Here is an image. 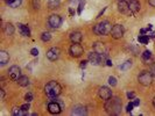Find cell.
Returning <instances> with one entry per match:
<instances>
[{
  "label": "cell",
  "mask_w": 155,
  "mask_h": 116,
  "mask_svg": "<svg viewBox=\"0 0 155 116\" xmlns=\"http://www.w3.org/2000/svg\"><path fill=\"white\" fill-rule=\"evenodd\" d=\"M123 102L119 98H110L105 102V109L110 115H119L121 113Z\"/></svg>",
  "instance_id": "cell-1"
},
{
  "label": "cell",
  "mask_w": 155,
  "mask_h": 116,
  "mask_svg": "<svg viewBox=\"0 0 155 116\" xmlns=\"http://www.w3.org/2000/svg\"><path fill=\"white\" fill-rule=\"evenodd\" d=\"M111 30H112V25L109 21H101L93 27V33L97 35H101V36L110 35Z\"/></svg>",
  "instance_id": "cell-2"
},
{
  "label": "cell",
  "mask_w": 155,
  "mask_h": 116,
  "mask_svg": "<svg viewBox=\"0 0 155 116\" xmlns=\"http://www.w3.org/2000/svg\"><path fill=\"white\" fill-rule=\"evenodd\" d=\"M44 92L49 98H54V96H58L62 92V87L61 85L56 82V81H50L44 87Z\"/></svg>",
  "instance_id": "cell-3"
},
{
  "label": "cell",
  "mask_w": 155,
  "mask_h": 116,
  "mask_svg": "<svg viewBox=\"0 0 155 116\" xmlns=\"http://www.w3.org/2000/svg\"><path fill=\"white\" fill-rule=\"evenodd\" d=\"M153 78L154 77L152 76V73L149 71H142L138 77V81L143 86H149L153 81Z\"/></svg>",
  "instance_id": "cell-4"
},
{
  "label": "cell",
  "mask_w": 155,
  "mask_h": 116,
  "mask_svg": "<svg viewBox=\"0 0 155 116\" xmlns=\"http://www.w3.org/2000/svg\"><path fill=\"white\" fill-rule=\"evenodd\" d=\"M69 51H70V55L72 57L77 58V57H81V56L83 55L84 49H83V47H82L79 43H72V45L70 47Z\"/></svg>",
  "instance_id": "cell-5"
},
{
  "label": "cell",
  "mask_w": 155,
  "mask_h": 116,
  "mask_svg": "<svg viewBox=\"0 0 155 116\" xmlns=\"http://www.w3.org/2000/svg\"><path fill=\"white\" fill-rule=\"evenodd\" d=\"M111 36L115 39H121L124 36V27L121 25H114L111 30Z\"/></svg>",
  "instance_id": "cell-6"
},
{
  "label": "cell",
  "mask_w": 155,
  "mask_h": 116,
  "mask_svg": "<svg viewBox=\"0 0 155 116\" xmlns=\"http://www.w3.org/2000/svg\"><path fill=\"white\" fill-rule=\"evenodd\" d=\"M48 25H49L50 28H54V29L58 28V27L62 25V19H61V16L57 15V14H53V15L49 18V20H48Z\"/></svg>",
  "instance_id": "cell-7"
},
{
  "label": "cell",
  "mask_w": 155,
  "mask_h": 116,
  "mask_svg": "<svg viewBox=\"0 0 155 116\" xmlns=\"http://www.w3.org/2000/svg\"><path fill=\"white\" fill-rule=\"evenodd\" d=\"M98 94H99V98L101 99V100H109L110 98H112V90H110L109 87H106V86H103V87H100L98 90Z\"/></svg>",
  "instance_id": "cell-8"
},
{
  "label": "cell",
  "mask_w": 155,
  "mask_h": 116,
  "mask_svg": "<svg viewBox=\"0 0 155 116\" xmlns=\"http://www.w3.org/2000/svg\"><path fill=\"white\" fill-rule=\"evenodd\" d=\"M8 77L11 78L12 80H18L19 78L21 77V69L19 66H16V65H13L8 70Z\"/></svg>",
  "instance_id": "cell-9"
},
{
  "label": "cell",
  "mask_w": 155,
  "mask_h": 116,
  "mask_svg": "<svg viewBox=\"0 0 155 116\" xmlns=\"http://www.w3.org/2000/svg\"><path fill=\"white\" fill-rule=\"evenodd\" d=\"M60 55H61V50L56 48V47H54V48H51V49H49L48 51H47V58L49 59V61H57L58 58H60Z\"/></svg>",
  "instance_id": "cell-10"
},
{
  "label": "cell",
  "mask_w": 155,
  "mask_h": 116,
  "mask_svg": "<svg viewBox=\"0 0 155 116\" xmlns=\"http://www.w3.org/2000/svg\"><path fill=\"white\" fill-rule=\"evenodd\" d=\"M118 9L119 12L124 14H127V15H132V12L129 9V5L126 0H121V1H118Z\"/></svg>",
  "instance_id": "cell-11"
},
{
  "label": "cell",
  "mask_w": 155,
  "mask_h": 116,
  "mask_svg": "<svg viewBox=\"0 0 155 116\" xmlns=\"http://www.w3.org/2000/svg\"><path fill=\"white\" fill-rule=\"evenodd\" d=\"M93 51H96L99 55H107V49L103 42H96L93 44Z\"/></svg>",
  "instance_id": "cell-12"
},
{
  "label": "cell",
  "mask_w": 155,
  "mask_h": 116,
  "mask_svg": "<svg viewBox=\"0 0 155 116\" xmlns=\"http://www.w3.org/2000/svg\"><path fill=\"white\" fill-rule=\"evenodd\" d=\"M128 5H129V9H131L132 14H135L137 12H139V9H140V2H139V0H129Z\"/></svg>",
  "instance_id": "cell-13"
},
{
  "label": "cell",
  "mask_w": 155,
  "mask_h": 116,
  "mask_svg": "<svg viewBox=\"0 0 155 116\" xmlns=\"http://www.w3.org/2000/svg\"><path fill=\"white\" fill-rule=\"evenodd\" d=\"M71 115H86V109L83 106H75L71 110Z\"/></svg>",
  "instance_id": "cell-14"
},
{
  "label": "cell",
  "mask_w": 155,
  "mask_h": 116,
  "mask_svg": "<svg viewBox=\"0 0 155 116\" xmlns=\"http://www.w3.org/2000/svg\"><path fill=\"white\" fill-rule=\"evenodd\" d=\"M82 39H83V35H82L81 31H73V33H71L70 39L72 43H81Z\"/></svg>",
  "instance_id": "cell-15"
},
{
  "label": "cell",
  "mask_w": 155,
  "mask_h": 116,
  "mask_svg": "<svg viewBox=\"0 0 155 116\" xmlns=\"http://www.w3.org/2000/svg\"><path fill=\"white\" fill-rule=\"evenodd\" d=\"M142 61L145 64H152L153 63V56H152V52L149 50H146L142 53Z\"/></svg>",
  "instance_id": "cell-16"
},
{
  "label": "cell",
  "mask_w": 155,
  "mask_h": 116,
  "mask_svg": "<svg viewBox=\"0 0 155 116\" xmlns=\"http://www.w3.org/2000/svg\"><path fill=\"white\" fill-rule=\"evenodd\" d=\"M8 62H10V55L6 51L1 50V51H0V64L5 65V64H7Z\"/></svg>",
  "instance_id": "cell-17"
},
{
  "label": "cell",
  "mask_w": 155,
  "mask_h": 116,
  "mask_svg": "<svg viewBox=\"0 0 155 116\" xmlns=\"http://www.w3.org/2000/svg\"><path fill=\"white\" fill-rule=\"evenodd\" d=\"M19 30L21 33L22 36H30V30L27 26L22 25V23H19Z\"/></svg>",
  "instance_id": "cell-18"
},
{
  "label": "cell",
  "mask_w": 155,
  "mask_h": 116,
  "mask_svg": "<svg viewBox=\"0 0 155 116\" xmlns=\"http://www.w3.org/2000/svg\"><path fill=\"white\" fill-rule=\"evenodd\" d=\"M16 81H18V84H19L20 86H22V87H26V86L29 85V79L28 77H26V76H21Z\"/></svg>",
  "instance_id": "cell-19"
},
{
  "label": "cell",
  "mask_w": 155,
  "mask_h": 116,
  "mask_svg": "<svg viewBox=\"0 0 155 116\" xmlns=\"http://www.w3.org/2000/svg\"><path fill=\"white\" fill-rule=\"evenodd\" d=\"M12 114L14 116H25L28 114V112H26V110H22L21 109V107L20 108H18V107H15L13 108V110H12Z\"/></svg>",
  "instance_id": "cell-20"
},
{
  "label": "cell",
  "mask_w": 155,
  "mask_h": 116,
  "mask_svg": "<svg viewBox=\"0 0 155 116\" xmlns=\"http://www.w3.org/2000/svg\"><path fill=\"white\" fill-rule=\"evenodd\" d=\"M4 31H5V34L8 35V36L13 35V34H14V26H13L12 23H7V25L5 26V28H4Z\"/></svg>",
  "instance_id": "cell-21"
},
{
  "label": "cell",
  "mask_w": 155,
  "mask_h": 116,
  "mask_svg": "<svg viewBox=\"0 0 155 116\" xmlns=\"http://www.w3.org/2000/svg\"><path fill=\"white\" fill-rule=\"evenodd\" d=\"M61 5V1L60 0H49L48 1V7L50 9H55V8H58Z\"/></svg>",
  "instance_id": "cell-22"
},
{
  "label": "cell",
  "mask_w": 155,
  "mask_h": 116,
  "mask_svg": "<svg viewBox=\"0 0 155 116\" xmlns=\"http://www.w3.org/2000/svg\"><path fill=\"white\" fill-rule=\"evenodd\" d=\"M138 41L140 42L141 44H147L149 42V37H148V35H140L138 37Z\"/></svg>",
  "instance_id": "cell-23"
},
{
  "label": "cell",
  "mask_w": 155,
  "mask_h": 116,
  "mask_svg": "<svg viewBox=\"0 0 155 116\" xmlns=\"http://www.w3.org/2000/svg\"><path fill=\"white\" fill-rule=\"evenodd\" d=\"M7 4H8L10 7H12V8H16V7H19V6L21 5V0H12V1L7 2Z\"/></svg>",
  "instance_id": "cell-24"
},
{
  "label": "cell",
  "mask_w": 155,
  "mask_h": 116,
  "mask_svg": "<svg viewBox=\"0 0 155 116\" xmlns=\"http://www.w3.org/2000/svg\"><path fill=\"white\" fill-rule=\"evenodd\" d=\"M131 66H132V61H126L124 64L120 66V70L121 71H127L128 69H131Z\"/></svg>",
  "instance_id": "cell-25"
},
{
  "label": "cell",
  "mask_w": 155,
  "mask_h": 116,
  "mask_svg": "<svg viewBox=\"0 0 155 116\" xmlns=\"http://www.w3.org/2000/svg\"><path fill=\"white\" fill-rule=\"evenodd\" d=\"M50 39H51V35H50L48 31L42 33V35H41V39H42L43 42H48V41H50Z\"/></svg>",
  "instance_id": "cell-26"
},
{
  "label": "cell",
  "mask_w": 155,
  "mask_h": 116,
  "mask_svg": "<svg viewBox=\"0 0 155 116\" xmlns=\"http://www.w3.org/2000/svg\"><path fill=\"white\" fill-rule=\"evenodd\" d=\"M84 6H85V0H79V5H78V9H77V13H78V15H81V14H82Z\"/></svg>",
  "instance_id": "cell-27"
},
{
  "label": "cell",
  "mask_w": 155,
  "mask_h": 116,
  "mask_svg": "<svg viewBox=\"0 0 155 116\" xmlns=\"http://www.w3.org/2000/svg\"><path fill=\"white\" fill-rule=\"evenodd\" d=\"M109 84L112 86V87H114V86H117V79L114 77H109Z\"/></svg>",
  "instance_id": "cell-28"
},
{
  "label": "cell",
  "mask_w": 155,
  "mask_h": 116,
  "mask_svg": "<svg viewBox=\"0 0 155 116\" xmlns=\"http://www.w3.org/2000/svg\"><path fill=\"white\" fill-rule=\"evenodd\" d=\"M33 7L35 9H39L40 8V0H33Z\"/></svg>",
  "instance_id": "cell-29"
},
{
  "label": "cell",
  "mask_w": 155,
  "mask_h": 116,
  "mask_svg": "<svg viewBox=\"0 0 155 116\" xmlns=\"http://www.w3.org/2000/svg\"><path fill=\"white\" fill-rule=\"evenodd\" d=\"M149 72L152 73V76L155 78V63H152L151 64V67H149Z\"/></svg>",
  "instance_id": "cell-30"
},
{
  "label": "cell",
  "mask_w": 155,
  "mask_h": 116,
  "mask_svg": "<svg viewBox=\"0 0 155 116\" xmlns=\"http://www.w3.org/2000/svg\"><path fill=\"white\" fill-rule=\"evenodd\" d=\"M25 100H26L27 102H30V101L33 100V94H32V93H27L26 96H25Z\"/></svg>",
  "instance_id": "cell-31"
},
{
  "label": "cell",
  "mask_w": 155,
  "mask_h": 116,
  "mask_svg": "<svg viewBox=\"0 0 155 116\" xmlns=\"http://www.w3.org/2000/svg\"><path fill=\"white\" fill-rule=\"evenodd\" d=\"M133 108H134V104H133V103H128L126 107V112L127 113H131V112L133 110Z\"/></svg>",
  "instance_id": "cell-32"
},
{
  "label": "cell",
  "mask_w": 155,
  "mask_h": 116,
  "mask_svg": "<svg viewBox=\"0 0 155 116\" xmlns=\"http://www.w3.org/2000/svg\"><path fill=\"white\" fill-rule=\"evenodd\" d=\"M129 50H132V51L134 52V55H138V53H139L138 48H137V47H134V45H131V47H129Z\"/></svg>",
  "instance_id": "cell-33"
},
{
  "label": "cell",
  "mask_w": 155,
  "mask_h": 116,
  "mask_svg": "<svg viewBox=\"0 0 155 116\" xmlns=\"http://www.w3.org/2000/svg\"><path fill=\"white\" fill-rule=\"evenodd\" d=\"M127 98H128L129 100H132V99L135 98V94H134L133 92H128V93H127Z\"/></svg>",
  "instance_id": "cell-34"
},
{
  "label": "cell",
  "mask_w": 155,
  "mask_h": 116,
  "mask_svg": "<svg viewBox=\"0 0 155 116\" xmlns=\"http://www.w3.org/2000/svg\"><path fill=\"white\" fill-rule=\"evenodd\" d=\"M30 53H32L33 56H37V55H39V50H37L36 48H33V49L30 50Z\"/></svg>",
  "instance_id": "cell-35"
},
{
  "label": "cell",
  "mask_w": 155,
  "mask_h": 116,
  "mask_svg": "<svg viewBox=\"0 0 155 116\" xmlns=\"http://www.w3.org/2000/svg\"><path fill=\"white\" fill-rule=\"evenodd\" d=\"M21 109H22V110H26V112H28V110H29V102H27L26 104H24V106H21Z\"/></svg>",
  "instance_id": "cell-36"
},
{
  "label": "cell",
  "mask_w": 155,
  "mask_h": 116,
  "mask_svg": "<svg viewBox=\"0 0 155 116\" xmlns=\"http://www.w3.org/2000/svg\"><path fill=\"white\" fill-rule=\"evenodd\" d=\"M133 104H134V107H138V106L140 104V100H139V99H134V101H133Z\"/></svg>",
  "instance_id": "cell-37"
},
{
  "label": "cell",
  "mask_w": 155,
  "mask_h": 116,
  "mask_svg": "<svg viewBox=\"0 0 155 116\" xmlns=\"http://www.w3.org/2000/svg\"><path fill=\"white\" fill-rule=\"evenodd\" d=\"M147 31H149V29H148V28H147V29L142 28V29H140V35H143V34H146Z\"/></svg>",
  "instance_id": "cell-38"
},
{
  "label": "cell",
  "mask_w": 155,
  "mask_h": 116,
  "mask_svg": "<svg viewBox=\"0 0 155 116\" xmlns=\"http://www.w3.org/2000/svg\"><path fill=\"white\" fill-rule=\"evenodd\" d=\"M148 37L155 39V31H149V33H148Z\"/></svg>",
  "instance_id": "cell-39"
},
{
  "label": "cell",
  "mask_w": 155,
  "mask_h": 116,
  "mask_svg": "<svg viewBox=\"0 0 155 116\" xmlns=\"http://www.w3.org/2000/svg\"><path fill=\"white\" fill-rule=\"evenodd\" d=\"M86 64H87V62H86V61H83V62H81V67H82V69H85Z\"/></svg>",
  "instance_id": "cell-40"
},
{
  "label": "cell",
  "mask_w": 155,
  "mask_h": 116,
  "mask_svg": "<svg viewBox=\"0 0 155 116\" xmlns=\"http://www.w3.org/2000/svg\"><path fill=\"white\" fill-rule=\"evenodd\" d=\"M148 2H149V5H151V6L155 7V0H148Z\"/></svg>",
  "instance_id": "cell-41"
},
{
  "label": "cell",
  "mask_w": 155,
  "mask_h": 116,
  "mask_svg": "<svg viewBox=\"0 0 155 116\" xmlns=\"http://www.w3.org/2000/svg\"><path fill=\"white\" fill-rule=\"evenodd\" d=\"M106 65H107V66H112V62H111L110 59H106Z\"/></svg>",
  "instance_id": "cell-42"
},
{
  "label": "cell",
  "mask_w": 155,
  "mask_h": 116,
  "mask_svg": "<svg viewBox=\"0 0 155 116\" xmlns=\"http://www.w3.org/2000/svg\"><path fill=\"white\" fill-rule=\"evenodd\" d=\"M0 93H1V100L5 98V92H4V90H0Z\"/></svg>",
  "instance_id": "cell-43"
},
{
  "label": "cell",
  "mask_w": 155,
  "mask_h": 116,
  "mask_svg": "<svg viewBox=\"0 0 155 116\" xmlns=\"http://www.w3.org/2000/svg\"><path fill=\"white\" fill-rule=\"evenodd\" d=\"M77 1H78V0H70L71 4H73V2H77Z\"/></svg>",
  "instance_id": "cell-44"
},
{
  "label": "cell",
  "mask_w": 155,
  "mask_h": 116,
  "mask_svg": "<svg viewBox=\"0 0 155 116\" xmlns=\"http://www.w3.org/2000/svg\"><path fill=\"white\" fill-rule=\"evenodd\" d=\"M153 106H154V107H155V98H154V99H153Z\"/></svg>",
  "instance_id": "cell-45"
},
{
  "label": "cell",
  "mask_w": 155,
  "mask_h": 116,
  "mask_svg": "<svg viewBox=\"0 0 155 116\" xmlns=\"http://www.w3.org/2000/svg\"><path fill=\"white\" fill-rule=\"evenodd\" d=\"M5 1H6V2H10V1H12V0H5Z\"/></svg>",
  "instance_id": "cell-46"
},
{
  "label": "cell",
  "mask_w": 155,
  "mask_h": 116,
  "mask_svg": "<svg viewBox=\"0 0 155 116\" xmlns=\"http://www.w3.org/2000/svg\"><path fill=\"white\" fill-rule=\"evenodd\" d=\"M119 1H121V0H119Z\"/></svg>",
  "instance_id": "cell-47"
}]
</instances>
